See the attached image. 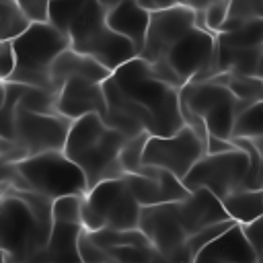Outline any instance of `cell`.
Instances as JSON below:
<instances>
[{"label": "cell", "mask_w": 263, "mask_h": 263, "mask_svg": "<svg viewBox=\"0 0 263 263\" xmlns=\"http://www.w3.org/2000/svg\"><path fill=\"white\" fill-rule=\"evenodd\" d=\"M84 230L86 228L82 222L53 220L47 247L39 255L37 263H80L82 259L78 251V240Z\"/></svg>", "instance_id": "ac0fdd59"}, {"label": "cell", "mask_w": 263, "mask_h": 263, "mask_svg": "<svg viewBox=\"0 0 263 263\" xmlns=\"http://www.w3.org/2000/svg\"><path fill=\"white\" fill-rule=\"evenodd\" d=\"M55 101H58V92L25 84V90H23L21 101H18V107L35 111V113H58L55 111Z\"/></svg>", "instance_id": "f546056e"}, {"label": "cell", "mask_w": 263, "mask_h": 263, "mask_svg": "<svg viewBox=\"0 0 263 263\" xmlns=\"http://www.w3.org/2000/svg\"><path fill=\"white\" fill-rule=\"evenodd\" d=\"M78 251H80V259H82V263H109L107 253H105L99 245L92 242V238L88 236L86 230L80 234Z\"/></svg>", "instance_id": "d6a6232c"}, {"label": "cell", "mask_w": 263, "mask_h": 263, "mask_svg": "<svg viewBox=\"0 0 263 263\" xmlns=\"http://www.w3.org/2000/svg\"><path fill=\"white\" fill-rule=\"evenodd\" d=\"M261 224H263V216H261Z\"/></svg>", "instance_id": "bcb514c9"}, {"label": "cell", "mask_w": 263, "mask_h": 263, "mask_svg": "<svg viewBox=\"0 0 263 263\" xmlns=\"http://www.w3.org/2000/svg\"><path fill=\"white\" fill-rule=\"evenodd\" d=\"M80 263H82V261H80Z\"/></svg>", "instance_id": "f907efd6"}, {"label": "cell", "mask_w": 263, "mask_h": 263, "mask_svg": "<svg viewBox=\"0 0 263 263\" xmlns=\"http://www.w3.org/2000/svg\"><path fill=\"white\" fill-rule=\"evenodd\" d=\"M127 134L111 127L97 113H88L72 121L64 152L84 171L88 189L107 179H121L125 175L119 154Z\"/></svg>", "instance_id": "277c9868"}, {"label": "cell", "mask_w": 263, "mask_h": 263, "mask_svg": "<svg viewBox=\"0 0 263 263\" xmlns=\"http://www.w3.org/2000/svg\"><path fill=\"white\" fill-rule=\"evenodd\" d=\"M261 21H263V16H261Z\"/></svg>", "instance_id": "681fc988"}, {"label": "cell", "mask_w": 263, "mask_h": 263, "mask_svg": "<svg viewBox=\"0 0 263 263\" xmlns=\"http://www.w3.org/2000/svg\"><path fill=\"white\" fill-rule=\"evenodd\" d=\"M72 119L60 113H35L16 107L14 115V140L25 150L27 158L51 150H64Z\"/></svg>", "instance_id": "7c38bea8"}, {"label": "cell", "mask_w": 263, "mask_h": 263, "mask_svg": "<svg viewBox=\"0 0 263 263\" xmlns=\"http://www.w3.org/2000/svg\"><path fill=\"white\" fill-rule=\"evenodd\" d=\"M228 216L238 224L255 222L263 216V189H238L222 199Z\"/></svg>", "instance_id": "7402d4cb"}, {"label": "cell", "mask_w": 263, "mask_h": 263, "mask_svg": "<svg viewBox=\"0 0 263 263\" xmlns=\"http://www.w3.org/2000/svg\"><path fill=\"white\" fill-rule=\"evenodd\" d=\"M212 2H216V0H187V4L191 6V8H195V10H203L208 4H212Z\"/></svg>", "instance_id": "ab89813d"}, {"label": "cell", "mask_w": 263, "mask_h": 263, "mask_svg": "<svg viewBox=\"0 0 263 263\" xmlns=\"http://www.w3.org/2000/svg\"><path fill=\"white\" fill-rule=\"evenodd\" d=\"M214 58L216 33L195 25L189 33L175 41L162 58L150 62V68L160 80L181 90L187 82L205 80L210 76Z\"/></svg>", "instance_id": "8992f818"}, {"label": "cell", "mask_w": 263, "mask_h": 263, "mask_svg": "<svg viewBox=\"0 0 263 263\" xmlns=\"http://www.w3.org/2000/svg\"><path fill=\"white\" fill-rule=\"evenodd\" d=\"M21 6V10L29 16L31 23H45L49 18V2L51 0H12Z\"/></svg>", "instance_id": "836d02e7"}, {"label": "cell", "mask_w": 263, "mask_h": 263, "mask_svg": "<svg viewBox=\"0 0 263 263\" xmlns=\"http://www.w3.org/2000/svg\"><path fill=\"white\" fill-rule=\"evenodd\" d=\"M2 203H4V189H0V210H2Z\"/></svg>", "instance_id": "f6af8a7d"}, {"label": "cell", "mask_w": 263, "mask_h": 263, "mask_svg": "<svg viewBox=\"0 0 263 263\" xmlns=\"http://www.w3.org/2000/svg\"><path fill=\"white\" fill-rule=\"evenodd\" d=\"M4 82H6V80H0V101L4 99Z\"/></svg>", "instance_id": "7bdbcfd3"}, {"label": "cell", "mask_w": 263, "mask_h": 263, "mask_svg": "<svg viewBox=\"0 0 263 263\" xmlns=\"http://www.w3.org/2000/svg\"><path fill=\"white\" fill-rule=\"evenodd\" d=\"M203 154H208L203 140L189 125H183L173 136H150L144 148V164L160 166L183 181Z\"/></svg>", "instance_id": "8fae6325"}, {"label": "cell", "mask_w": 263, "mask_h": 263, "mask_svg": "<svg viewBox=\"0 0 263 263\" xmlns=\"http://www.w3.org/2000/svg\"><path fill=\"white\" fill-rule=\"evenodd\" d=\"M212 80L226 84L232 95L240 101H249V103H257L263 101V80L257 76H242V74H234V72H222L212 76Z\"/></svg>", "instance_id": "d4e9b609"}, {"label": "cell", "mask_w": 263, "mask_h": 263, "mask_svg": "<svg viewBox=\"0 0 263 263\" xmlns=\"http://www.w3.org/2000/svg\"><path fill=\"white\" fill-rule=\"evenodd\" d=\"M148 138H150L148 132L138 134V136L129 138V140L125 142V146L121 148L119 162H121L125 175H129V173H140V168H142V164H144V148H146Z\"/></svg>", "instance_id": "4dcf8cb0"}, {"label": "cell", "mask_w": 263, "mask_h": 263, "mask_svg": "<svg viewBox=\"0 0 263 263\" xmlns=\"http://www.w3.org/2000/svg\"><path fill=\"white\" fill-rule=\"evenodd\" d=\"M216 43L222 45V47H232V49L263 45V21L257 18L253 23H247V25L238 27V29L216 33Z\"/></svg>", "instance_id": "cb8c5ba5"}, {"label": "cell", "mask_w": 263, "mask_h": 263, "mask_svg": "<svg viewBox=\"0 0 263 263\" xmlns=\"http://www.w3.org/2000/svg\"><path fill=\"white\" fill-rule=\"evenodd\" d=\"M138 2L148 12H160V10H166V8H173V6L187 4V0H138Z\"/></svg>", "instance_id": "8d00e7d4"}, {"label": "cell", "mask_w": 263, "mask_h": 263, "mask_svg": "<svg viewBox=\"0 0 263 263\" xmlns=\"http://www.w3.org/2000/svg\"><path fill=\"white\" fill-rule=\"evenodd\" d=\"M242 230H245V236L249 238L251 247L255 249L257 253V263L263 259V224H261V218L255 220V222H249V224H240Z\"/></svg>", "instance_id": "d590c367"}, {"label": "cell", "mask_w": 263, "mask_h": 263, "mask_svg": "<svg viewBox=\"0 0 263 263\" xmlns=\"http://www.w3.org/2000/svg\"><path fill=\"white\" fill-rule=\"evenodd\" d=\"M179 220L187 232V236H193L195 232L203 230L205 226L230 220L224 203L220 197H216L210 189H195L185 199L175 201Z\"/></svg>", "instance_id": "e0dca14e"}, {"label": "cell", "mask_w": 263, "mask_h": 263, "mask_svg": "<svg viewBox=\"0 0 263 263\" xmlns=\"http://www.w3.org/2000/svg\"><path fill=\"white\" fill-rule=\"evenodd\" d=\"M195 18H197V12L189 4L152 12L140 58H144L148 64L162 58L175 41H179L185 33H189L195 27Z\"/></svg>", "instance_id": "5bb4252c"}, {"label": "cell", "mask_w": 263, "mask_h": 263, "mask_svg": "<svg viewBox=\"0 0 263 263\" xmlns=\"http://www.w3.org/2000/svg\"><path fill=\"white\" fill-rule=\"evenodd\" d=\"M14 66H16V55H14L12 39H6L0 45V80H8L14 72Z\"/></svg>", "instance_id": "e575fe53"}, {"label": "cell", "mask_w": 263, "mask_h": 263, "mask_svg": "<svg viewBox=\"0 0 263 263\" xmlns=\"http://www.w3.org/2000/svg\"><path fill=\"white\" fill-rule=\"evenodd\" d=\"M95 245H99L105 253L119 247H150V238L140 230H117V228H103V230H86Z\"/></svg>", "instance_id": "603a6c76"}, {"label": "cell", "mask_w": 263, "mask_h": 263, "mask_svg": "<svg viewBox=\"0 0 263 263\" xmlns=\"http://www.w3.org/2000/svg\"><path fill=\"white\" fill-rule=\"evenodd\" d=\"M16 168L23 175L29 191H37L51 199L66 195H84L88 191L84 171L64 150L29 156L16 162Z\"/></svg>", "instance_id": "9c48e42d"}, {"label": "cell", "mask_w": 263, "mask_h": 263, "mask_svg": "<svg viewBox=\"0 0 263 263\" xmlns=\"http://www.w3.org/2000/svg\"><path fill=\"white\" fill-rule=\"evenodd\" d=\"M238 148L232 140H224V138H218V136H212L208 138V154H220V152H228V150H234Z\"/></svg>", "instance_id": "74e56055"}, {"label": "cell", "mask_w": 263, "mask_h": 263, "mask_svg": "<svg viewBox=\"0 0 263 263\" xmlns=\"http://www.w3.org/2000/svg\"><path fill=\"white\" fill-rule=\"evenodd\" d=\"M150 14L152 12H148L144 6H140L138 0H123L117 6L107 10V23L115 33L129 39L142 53L148 25H150Z\"/></svg>", "instance_id": "44dd1931"}, {"label": "cell", "mask_w": 263, "mask_h": 263, "mask_svg": "<svg viewBox=\"0 0 263 263\" xmlns=\"http://www.w3.org/2000/svg\"><path fill=\"white\" fill-rule=\"evenodd\" d=\"M99 2H101V4H103V6L107 8V10H109V8L117 6V4H119V2H123V0H99Z\"/></svg>", "instance_id": "b9f144b4"}, {"label": "cell", "mask_w": 263, "mask_h": 263, "mask_svg": "<svg viewBox=\"0 0 263 263\" xmlns=\"http://www.w3.org/2000/svg\"><path fill=\"white\" fill-rule=\"evenodd\" d=\"M123 179L127 181L132 193L142 203V208L181 201L191 193L179 177L154 164H142L140 173L123 175Z\"/></svg>", "instance_id": "9a60e30c"}, {"label": "cell", "mask_w": 263, "mask_h": 263, "mask_svg": "<svg viewBox=\"0 0 263 263\" xmlns=\"http://www.w3.org/2000/svg\"><path fill=\"white\" fill-rule=\"evenodd\" d=\"M261 160H263V154H261Z\"/></svg>", "instance_id": "7dc6e473"}, {"label": "cell", "mask_w": 263, "mask_h": 263, "mask_svg": "<svg viewBox=\"0 0 263 263\" xmlns=\"http://www.w3.org/2000/svg\"><path fill=\"white\" fill-rule=\"evenodd\" d=\"M107 97L103 82H95L82 76L68 78L58 90L55 111L68 119H80L88 113H97L103 119L107 117Z\"/></svg>", "instance_id": "2e32d148"}, {"label": "cell", "mask_w": 263, "mask_h": 263, "mask_svg": "<svg viewBox=\"0 0 263 263\" xmlns=\"http://www.w3.org/2000/svg\"><path fill=\"white\" fill-rule=\"evenodd\" d=\"M53 226V199L37 191L4 189L0 210V253L14 263H37Z\"/></svg>", "instance_id": "3957f363"}, {"label": "cell", "mask_w": 263, "mask_h": 263, "mask_svg": "<svg viewBox=\"0 0 263 263\" xmlns=\"http://www.w3.org/2000/svg\"><path fill=\"white\" fill-rule=\"evenodd\" d=\"M228 6H230V0H216L212 4H208L201 12H203V25L208 31L212 33H220L222 25L226 23V16H228Z\"/></svg>", "instance_id": "1f68e13d"}, {"label": "cell", "mask_w": 263, "mask_h": 263, "mask_svg": "<svg viewBox=\"0 0 263 263\" xmlns=\"http://www.w3.org/2000/svg\"><path fill=\"white\" fill-rule=\"evenodd\" d=\"M181 105L203 117L212 136L232 140L238 99L226 84L216 82L212 78L187 82L181 88Z\"/></svg>", "instance_id": "30bf717a"}, {"label": "cell", "mask_w": 263, "mask_h": 263, "mask_svg": "<svg viewBox=\"0 0 263 263\" xmlns=\"http://www.w3.org/2000/svg\"><path fill=\"white\" fill-rule=\"evenodd\" d=\"M25 84L4 82V99L0 101V138H14V115Z\"/></svg>", "instance_id": "484cf974"}, {"label": "cell", "mask_w": 263, "mask_h": 263, "mask_svg": "<svg viewBox=\"0 0 263 263\" xmlns=\"http://www.w3.org/2000/svg\"><path fill=\"white\" fill-rule=\"evenodd\" d=\"M0 23H2V29H4V37L6 39L18 37L31 25L29 16L12 0H0Z\"/></svg>", "instance_id": "f1b7e54d"}, {"label": "cell", "mask_w": 263, "mask_h": 263, "mask_svg": "<svg viewBox=\"0 0 263 263\" xmlns=\"http://www.w3.org/2000/svg\"><path fill=\"white\" fill-rule=\"evenodd\" d=\"M74 76H82V78H88V80H95V82H105L111 76V70L107 66H103L99 60L68 47L66 51H62L58 55V60L51 66L53 88L60 90L62 84L68 78H74Z\"/></svg>", "instance_id": "ffe728a7"}, {"label": "cell", "mask_w": 263, "mask_h": 263, "mask_svg": "<svg viewBox=\"0 0 263 263\" xmlns=\"http://www.w3.org/2000/svg\"><path fill=\"white\" fill-rule=\"evenodd\" d=\"M263 136V101L253 103L236 113L234 127H232V140L234 138H257Z\"/></svg>", "instance_id": "4316f807"}, {"label": "cell", "mask_w": 263, "mask_h": 263, "mask_svg": "<svg viewBox=\"0 0 263 263\" xmlns=\"http://www.w3.org/2000/svg\"><path fill=\"white\" fill-rule=\"evenodd\" d=\"M68 35L70 47L99 60L111 72L140 55L138 47L107 23V8L99 0H51L49 18Z\"/></svg>", "instance_id": "7a4b0ae2"}, {"label": "cell", "mask_w": 263, "mask_h": 263, "mask_svg": "<svg viewBox=\"0 0 263 263\" xmlns=\"http://www.w3.org/2000/svg\"><path fill=\"white\" fill-rule=\"evenodd\" d=\"M140 216L142 203L123 177L101 181L82 197V224L86 230L140 228Z\"/></svg>", "instance_id": "52a82bcc"}, {"label": "cell", "mask_w": 263, "mask_h": 263, "mask_svg": "<svg viewBox=\"0 0 263 263\" xmlns=\"http://www.w3.org/2000/svg\"><path fill=\"white\" fill-rule=\"evenodd\" d=\"M257 78L263 80V47H261V55H259V66H257Z\"/></svg>", "instance_id": "60d3db41"}, {"label": "cell", "mask_w": 263, "mask_h": 263, "mask_svg": "<svg viewBox=\"0 0 263 263\" xmlns=\"http://www.w3.org/2000/svg\"><path fill=\"white\" fill-rule=\"evenodd\" d=\"M109 263H117V261H109ZM136 263H175V261L166 259L164 255H160V253L156 251V253H154V255H150L148 259H142V261H136Z\"/></svg>", "instance_id": "f35d334b"}, {"label": "cell", "mask_w": 263, "mask_h": 263, "mask_svg": "<svg viewBox=\"0 0 263 263\" xmlns=\"http://www.w3.org/2000/svg\"><path fill=\"white\" fill-rule=\"evenodd\" d=\"M183 185L189 191L210 189L220 199L238 189H259L253 175L251 156L242 148L220 154H203L187 173Z\"/></svg>", "instance_id": "ba28073f"}, {"label": "cell", "mask_w": 263, "mask_h": 263, "mask_svg": "<svg viewBox=\"0 0 263 263\" xmlns=\"http://www.w3.org/2000/svg\"><path fill=\"white\" fill-rule=\"evenodd\" d=\"M140 230L150 238L152 247L160 255H164L175 263H187L185 245L189 236L179 220L175 201L144 205L140 216Z\"/></svg>", "instance_id": "4fadbf2b"}, {"label": "cell", "mask_w": 263, "mask_h": 263, "mask_svg": "<svg viewBox=\"0 0 263 263\" xmlns=\"http://www.w3.org/2000/svg\"><path fill=\"white\" fill-rule=\"evenodd\" d=\"M16 66L8 82H21L27 86H37L53 90L51 66L62 51L70 47V39L49 21L31 23L18 37L12 39Z\"/></svg>", "instance_id": "5b68a950"}, {"label": "cell", "mask_w": 263, "mask_h": 263, "mask_svg": "<svg viewBox=\"0 0 263 263\" xmlns=\"http://www.w3.org/2000/svg\"><path fill=\"white\" fill-rule=\"evenodd\" d=\"M263 16V0H230L226 23L222 25L220 33L238 29L247 23H253Z\"/></svg>", "instance_id": "83f0119b"}, {"label": "cell", "mask_w": 263, "mask_h": 263, "mask_svg": "<svg viewBox=\"0 0 263 263\" xmlns=\"http://www.w3.org/2000/svg\"><path fill=\"white\" fill-rule=\"evenodd\" d=\"M197 257L218 263H257V253L251 247L238 222L232 228H228L224 234H220L216 240L205 245L197 253Z\"/></svg>", "instance_id": "d6986e66"}, {"label": "cell", "mask_w": 263, "mask_h": 263, "mask_svg": "<svg viewBox=\"0 0 263 263\" xmlns=\"http://www.w3.org/2000/svg\"><path fill=\"white\" fill-rule=\"evenodd\" d=\"M107 97L105 123L129 138L173 136L183 125L181 90L160 80L144 58H134L111 72L103 82Z\"/></svg>", "instance_id": "6da1fadb"}, {"label": "cell", "mask_w": 263, "mask_h": 263, "mask_svg": "<svg viewBox=\"0 0 263 263\" xmlns=\"http://www.w3.org/2000/svg\"><path fill=\"white\" fill-rule=\"evenodd\" d=\"M2 41H6V37H4V29H2V23H0V45H2Z\"/></svg>", "instance_id": "ee69618b"}, {"label": "cell", "mask_w": 263, "mask_h": 263, "mask_svg": "<svg viewBox=\"0 0 263 263\" xmlns=\"http://www.w3.org/2000/svg\"><path fill=\"white\" fill-rule=\"evenodd\" d=\"M259 263H263V259H261V261H259Z\"/></svg>", "instance_id": "c3c4849f"}]
</instances>
